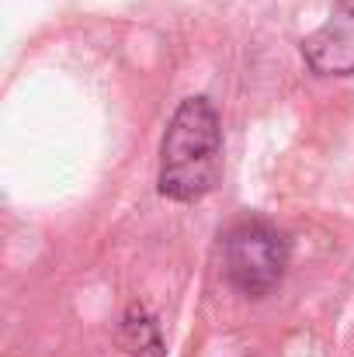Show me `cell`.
Wrapping results in <instances>:
<instances>
[{
	"label": "cell",
	"instance_id": "1",
	"mask_svg": "<svg viewBox=\"0 0 354 357\" xmlns=\"http://www.w3.org/2000/svg\"><path fill=\"white\" fill-rule=\"evenodd\" d=\"M223 135L205 98H188L174 112L160 146V191L174 202H198L219 181Z\"/></svg>",
	"mask_w": 354,
	"mask_h": 357
},
{
	"label": "cell",
	"instance_id": "2",
	"mask_svg": "<svg viewBox=\"0 0 354 357\" xmlns=\"http://www.w3.org/2000/svg\"><path fill=\"white\" fill-rule=\"evenodd\" d=\"M223 260H226L230 281L239 291L267 295L288 267V243L274 226L260 219H246L226 233Z\"/></svg>",
	"mask_w": 354,
	"mask_h": 357
},
{
	"label": "cell",
	"instance_id": "3",
	"mask_svg": "<svg viewBox=\"0 0 354 357\" xmlns=\"http://www.w3.org/2000/svg\"><path fill=\"white\" fill-rule=\"evenodd\" d=\"M302 56L320 77L354 73V0H341L330 17L302 42Z\"/></svg>",
	"mask_w": 354,
	"mask_h": 357
},
{
	"label": "cell",
	"instance_id": "4",
	"mask_svg": "<svg viewBox=\"0 0 354 357\" xmlns=\"http://www.w3.org/2000/svg\"><path fill=\"white\" fill-rule=\"evenodd\" d=\"M121 337H125V347L132 351L135 357H160V333H156V326L146 319V316H128L125 319V326H121Z\"/></svg>",
	"mask_w": 354,
	"mask_h": 357
}]
</instances>
